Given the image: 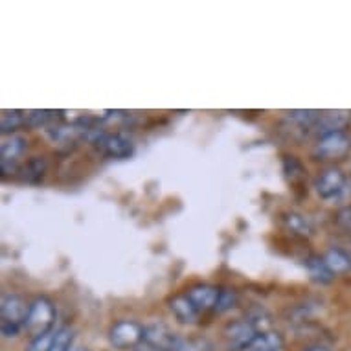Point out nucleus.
Masks as SVG:
<instances>
[{"instance_id": "f257e3e1", "label": "nucleus", "mask_w": 351, "mask_h": 351, "mask_svg": "<svg viewBox=\"0 0 351 351\" xmlns=\"http://www.w3.org/2000/svg\"><path fill=\"white\" fill-rule=\"evenodd\" d=\"M28 313L29 305L21 296H15V294L4 296L2 305H0V329H2V335L6 339L17 337L19 331L26 328Z\"/></svg>"}, {"instance_id": "f03ea898", "label": "nucleus", "mask_w": 351, "mask_h": 351, "mask_svg": "<svg viewBox=\"0 0 351 351\" xmlns=\"http://www.w3.org/2000/svg\"><path fill=\"white\" fill-rule=\"evenodd\" d=\"M53 320H56V307L48 298H37L29 305L28 320H26V331L34 335V339L40 335L52 331Z\"/></svg>"}, {"instance_id": "7ed1b4c3", "label": "nucleus", "mask_w": 351, "mask_h": 351, "mask_svg": "<svg viewBox=\"0 0 351 351\" xmlns=\"http://www.w3.org/2000/svg\"><path fill=\"white\" fill-rule=\"evenodd\" d=\"M351 149V140L344 131H337V133L322 134L318 138L313 155L320 158V160H333L344 156Z\"/></svg>"}, {"instance_id": "20e7f679", "label": "nucleus", "mask_w": 351, "mask_h": 351, "mask_svg": "<svg viewBox=\"0 0 351 351\" xmlns=\"http://www.w3.org/2000/svg\"><path fill=\"white\" fill-rule=\"evenodd\" d=\"M110 344L118 350H129V348H138V344L144 340V328L136 322H123L114 324L109 331Z\"/></svg>"}, {"instance_id": "39448f33", "label": "nucleus", "mask_w": 351, "mask_h": 351, "mask_svg": "<svg viewBox=\"0 0 351 351\" xmlns=\"http://www.w3.org/2000/svg\"><path fill=\"white\" fill-rule=\"evenodd\" d=\"M94 145L110 158H127L134 151L133 140L120 133H101L94 140Z\"/></svg>"}, {"instance_id": "423d86ee", "label": "nucleus", "mask_w": 351, "mask_h": 351, "mask_svg": "<svg viewBox=\"0 0 351 351\" xmlns=\"http://www.w3.org/2000/svg\"><path fill=\"white\" fill-rule=\"evenodd\" d=\"M258 335V329H256V326H254L250 320H237V322H232L226 326V346H228V350L230 351L247 350Z\"/></svg>"}, {"instance_id": "0eeeda50", "label": "nucleus", "mask_w": 351, "mask_h": 351, "mask_svg": "<svg viewBox=\"0 0 351 351\" xmlns=\"http://www.w3.org/2000/svg\"><path fill=\"white\" fill-rule=\"evenodd\" d=\"M24 149H26V140L23 136L12 134L10 138L2 142V147H0V167H2V175L17 173V160L19 156H23Z\"/></svg>"}, {"instance_id": "6e6552de", "label": "nucleus", "mask_w": 351, "mask_h": 351, "mask_svg": "<svg viewBox=\"0 0 351 351\" xmlns=\"http://www.w3.org/2000/svg\"><path fill=\"white\" fill-rule=\"evenodd\" d=\"M346 184V177L344 173L337 169V167H331V169H326V171L320 175L317 179V193L322 199H333L340 193V191L344 190Z\"/></svg>"}, {"instance_id": "1a4fd4ad", "label": "nucleus", "mask_w": 351, "mask_h": 351, "mask_svg": "<svg viewBox=\"0 0 351 351\" xmlns=\"http://www.w3.org/2000/svg\"><path fill=\"white\" fill-rule=\"evenodd\" d=\"M219 294H221V289L213 287V285H208V283H202V285H195L188 291V298L199 313L208 311V309H215L217 305Z\"/></svg>"}, {"instance_id": "9d476101", "label": "nucleus", "mask_w": 351, "mask_h": 351, "mask_svg": "<svg viewBox=\"0 0 351 351\" xmlns=\"http://www.w3.org/2000/svg\"><path fill=\"white\" fill-rule=\"evenodd\" d=\"M177 340H179V337L171 333L164 324H151V326L144 328V342L153 346V348L171 351Z\"/></svg>"}, {"instance_id": "9b49d317", "label": "nucleus", "mask_w": 351, "mask_h": 351, "mask_svg": "<svg viewBox=\"0 0 351 351\" xmlns=\"http://www.w3.org/2000/svg\"><path fill=\"white\" fill-rule=\"evenodd\" d=\"M350 112L348 110H329V112H320L318 123L315 129H318L322 134L328 133H337L342 131L346 123L350 121Z\"/></svg>"}, {"instance_id": "f8f14e48", "label": "nucleus", "mask_w": 351, "mask_h": 351, "mask_svg": "<svg viewBox=\"0 0 351 351\" xmlns=\"http://www.w3.org/2000/svg\"><path fill=\"white\" fill-rule=\"evenodd\" d=\"M169 307H171L173 315L177 317V320L182 324H193L199 317V311L195 309V305L191 304L190 298L182 294V296H175V298L169 302Z\"/></svg>"}, {"instance_id": "ddd939ff", "label": "nucleus", "mask_w": 351, "mask_h": 351, "mask_svg": "<svg viewBox=\"0 0 351 351\" xmlns=\"http://www.w3.org/2000/svg\"><path fill=\"white\" fill-rule=\"evenodd\" d=\"M283 337L276 331H261V333L252 340L247 351H282Z\"/></svg>"}, {"instance_id": "4468645a", "label": "nucleus", "mask_w": 351, "mask_h": 351, "mask_svg": "<svg viewBox=\"0 0 351 351\" xmlns=\"http://www.w3.org/2000/svg\"><path fill=\"white\" fill-rule=\"evenodd\" d=\"M305 269L309 272L313 282L317 283H329L335 278V274L329 271V267L326 265L324 258H318V256H311V258L305 259Z\"/></svg>"}, {"instance_id": "2eb2a0df", "label": "nucleus", "mask_w": 351, "mask_h": 351, "mask_svg": "<svg viewBox=\"0 0 351 351\" xmlns=\"http://www.w3.org/2000/svg\"><path fill=\"white\" fill-rule=\"evenodd\" d=\"M283 226H285V230H289L294 236L305 237L311 234V223H309V219L302 215V213H285L282 217Z\"/></svg>"}, {"instance_id": "dca6fc26", "label": "nucleus", "mask_w": 351, "mask_h": 351, "mask_svg": "<svg viewBox=\"0 0 351 351\" xmlns=\"http://www.w3.org/2000/svg\"><path fill=\"white\" fill-rule=\"evenodd\" d=\"M324 261L333 274H346L348 271H351V256L346 254L344 250H339V248L329 250L324 256Z\"/></svg>"}, {"instance_id": "f3484780", "label": "nucleus", "mask_w": 351, "mask_h": 351, "mask_svg": "<svg viewBox=\"0 0 351 351\" xmlns=\"http://www.w3.org/2000/svg\"><path fill=\"white\" fill-rule=\"evenodd\" d=\"M21 173H23V179L26 182H39L47 173V160L40 156H34L32 160L26 162V166L21 169Z\"/></svg>"}, {"instance_id": "a211bd4d", "label": "nucleus", "mask_w": 351, "mask_h": 351, "mask_svg": "<svg viewBox=\"0 0 351 351\" xmlns=\"http://www.w3.org/2000/svg\"><path fill=\"white\" fill-rule=\"evenodd\" d=\"M289 118L300 125L302 129H315L318 123V118H320V112L318 110H291L289 112Z\"/></svg>"}, {"instance_id": "6ab92c4d", "label": "nucleus", "mask_w": 351, "mask_h": 351, "mask_svg": "<svg viewBox=\"0 0 351 351\" xmlns=\"http://www.w3.org/2000/svg\"><path fill=\"white\" fill-rule=\"evenodd\" d=\"M24 121H26V118H24L21 110H4L2 120H0V129H2L4 134L13 133V131H17L19 127H23Z\"/></svg>"}, {"instance_id": "aec40b11", "label": "nucleus", "mask_w": 351, "mask_h": 351, "mask_svg": "<svg viewBox=\"0 0 351 351\" xmlns=\"http://www.w3.org/2000/svg\"><path fill=\"white\" fill-rule=\"evenodd\" d=\"M72 339H74L72 329L70 328L58 329L56 335H53V342L50 351H70L72 350Z\"/></svg>"}, {"instance_id": "412c9836", "label": "nucleus", "mask_w": 351, "mask_h": 351, "mask_svg": "<svg viewBox=\"0 0 351 351\" xmlns=\"http://www.w3.org/2000/svg\"><path fill=\"white\" fill-rule=\"evenodd\" d=\"M171 351H212L206 340H186L180 339L175 342Z\"/></svg>"}, {"instance_id": "4be33fe9", "label": "nucleus", "mask_w": 351, "mask_h": 351, "mask_svg": "<svg viewBox=\"0 0 351 351\" xmlns=\"http://www.w3.org/2000/svg\"><path fill=\"white\" fill-rule=\"evenodd\" d=\"M236 304H237L236 291H232V289H221L217 305H215V311L225 313L228 311V309H232V307H236Z\"/></svg>"}, {"instance_id": "5701e85b", "label": "nucleus", "mask_w": 351, "mask_h": 351, "mask_svg": "<svg viewBox=\"0 0 351 351\" xmlns=\"http://www.w3.org/2000/svg\"><path fill=\"white\" fill-rule=\"evenodd\" d=\"M283 171L287 173V177L293 180V182L304 177V166H302L298 158H294V156H285V160H283Z\"/></svg>"}, {"instance_id": "b1692460", "label": "nucleus", "mask_w": 351, "mask_h": 351, "mask_svg": "<svg viewBox=\"0 0 351 351\" xmlns=\"http://www.w3.org/2000/svg\"><path fill=\"white\" fill-rule=\"evenodd\" d=\"M58 116V112H53V110H32L26 116V121H28L29 125L34 127H40V125H47L48 121L53 120Z\"/></svg>"}, {"instance_id": "393cba45", "label": "nucleus", "mask_w": 351, "mask_h": 351, "mask_svg": "<svg viewBox=\"0 0 351 351\" xmlns=\"http://www.w3.org/2000/svg\"><path fill=\"white\" fill-rule=\"evenodd\" d=\"M53 335H56V331H50V333H45L37 337V339H34V342L29 344L28 351H50L53 342Z\"/></svg>"}, {"instance_id": "a878e982", "label": "nucleus", "mask_w": 351, "mask_h": 351, "mask_svg": "<svg viewBox=\"0 0 351 351\" xmlns=\"http://www.w3.org/2000/svg\"><path fill=\"white\" fill-rule=\"evenodd\" d=\"M339 223L344 226L346 230L351 232V208L350 210H344V212L339 213Z\"/></svg>"}, {"instance_id": "bb28decb", "label": "nucleus", "mask_w": 351, "mask_h": 351, "mask_svg": "<svg viewBox=\"0 0 351 351\" xmlns=\"http://www.w3.org/2000/svg\"><path fill=\"white\" fill-rule=\"evenodd\" d=\"M133 351H167V350H160V348H153L149 344H144V346H138V348H134Z\"/></svg>"}, {"instance_id": "cd10ccee", "label": "nucleus", "mask_w": 351, "mask_h": 351, "mask_svg": "<svg viewBox=\"0 0 351 351\" xmlns=\"http://www.w3.org/2000/svg\"><path fill=\"white\" fill-rule=\"evenodd\" d=\"M70 351H86V350H85V348H72Z\"/></svg>"}, {"instance_id": "c85d7f7f", "label": "nucleus", "mask_w": 351, "mask_h": 351, "mask_svg": "<svg viewBox=\"0 0 351 351\" xmlns=\"http://www.w3.org/2000/svg\"><path fill=\"white\" fill-rule=\"evenodd\" d=\"M309 351H328V350H322V348H317V350H309Z\"/></svg>"}]
</instances>
